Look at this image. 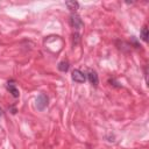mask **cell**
<instances>
[{
	"mask_svg": "<svg viewBox=\"0 0 149 149\" xmlns=\"http://www.w3.org/2000/svg\"><path fill=\"white\" fill-rule=\"evenodd\" d=\"M6 88L9 91V93H10L14 98H17V97L20 95V92H19V90H17V87H16V85H15V81H14L13 79H10V80L7 81Z\"/></svg>",
	"mask_w": 149,
	"mask_h": 149,
	"instance_id": "277c9868",
	"label": "cell"
},
{
	"mask_svg": "<svg viewBox=\"0 0 149 149\" xmlns=\"http://www.w3.org/2000/svg\"><path fill=\"white\" fill-rule=\"evenodd\" d=\"M71 77H72V80L76 83H85V80H86V74L83 71H80L79 69H74L72 71Z\"/></svg>",
	"mask_w": 149,
	"mask_h": 149,
	"instance_id": "3957f363",
	"label": "cell"
},
{
	"mask_svg": "<svg viewBox=\"0 0 149 149\" xmlns=\"http://www.w3.org/2000/svg\"><path fill=\"white\" fill-rule=\"evenodd\" d=\"M10 111H12V114H15V113H16V109H15V107H14V106H12V107H10Z\"/></svg>",
	"mask_w": 149,
	"mask_h": 149,
	"instance_id": "30bf717a",
	"label": "cell"
},
{
	"mask_svg": "<svg viewBox=\"0 0 149 149\" xmlns=\"http://www.w3.org/2000/svg\"><path fill=\"white\" fill-rule=\"evenodd\" d=\"M65 6L68 7V9L74 12V10H77L79 8V2H77V1H66Z\"/></svg>",
	"mask_w": 149,
	"mask_h": 149,
	"instance_id": "8992f818",
	"label": "cell"
},
{
	"mask_svg": "<svg viewBox=\"0 0 149 149\" xmlns=\"http://www.w3.org/2000/svg\"><path fill=\"white\" fill-rule=\"evenodd\" d=\"M48 102H49V98L44 93H40L35 99V106L38 111H43L48 106Z\"/></svg>",
	"mask_w": 149,
	"mask_h": 149,
	"instance_id": "6da1fadb",
	"label": "cell"
},
{
	"mask_svg": "<svg viewBox=\"0 0 149 149\" xmlns=\"http://www.w3.org/2000/svg\"><path fill=\"white\" fill-rule=\"evenodd\" d=\"M86 79H88V81H90L93 86H97L98 83H99V77H98L97 72L93 71V70H90V71L87 72V74H86Z\"/></svg>",
	"mask_w": 149,
	"mask_h": 149,
	"instance_id": "5b68a950",
	"label": "cell"
},
{
	"mask_svg": "<svg viewBox=\"0 0 149 149\" xmlns=\"http://www.w3.org/2000/svg\"><path fill=\"white\" fill-rule=\"evenodd\" d=\"M70 24H71V27L74 28L76 30H79V29L83 27L84 23H83L81 19L79 17V15H77L76 13H73V14L70 15Z\"/></svg>",
	"mask_w": 149,
	"mask_h": 149,
	"instance_id": "7a4b0ae2",
	"label": "cell"
},
{
	"mask_svg": "<svg viewBox=\"0 0 149 149\" xmlns=\"http://www.w3.org/2000/svg\"><path fill=\"white\" fill-rule=\"evenodd\" d=\"M57 68H58L59 71H62V72H66V71L69 70L70 65H69V62H68V61H62V62L58 63Z\"/></svg>",
	"mask_w": 149,
	"mask_h": 149,
	"instance_id": "52a82bcc",
	"label": "cell"
},
{
	"mask_svg": "<svg viewBox=\"0 0 149 149\" xmlns=\"http://www.w3.org/2000/svg\"><path fill=\"white\" fill-rule=\"evenodd\" d=\"M2 115H3V109H2L1 107H0V118H1Z\"/></svg>",
	"mask_w": 149,
	"mask_h": 149,
	"instance_id": "8fae6325",
	"label": "cell"
},
{
	"mask_svg": "<svg viewBox=\"0 0 149 149\" xmlns=\"http://www.w3.org/2000/svg\"><path fill=\"white\" fill-rule=\"evenodd\" d=\"M140 36H141V40L142 41H144V42L148 41V27L147 26H143V28L141 29Z\"/></svg>",
	"mask_w": 149,
	"mask_h": 149,
	"instance_id": "ba28073f",
	"label": "cell"
},
{
	"mask_svg": "<svg viewBox=\"0 0 149 149\" xmlns=\"http://www.w3.org/2000/svg\"><path fill=\"white\" fill-rule=\"evenodd\" d=\"M108 83H109L112 86H114V87H118V88L121 87V84H120L119 81H116L114 78H109V79H108Z\"/></svg>",
	"mask_w": 149,
	"mask_h": 149,
	"instance_id": "9c48e42d",
	"label": "cell"
}]
</instances>
